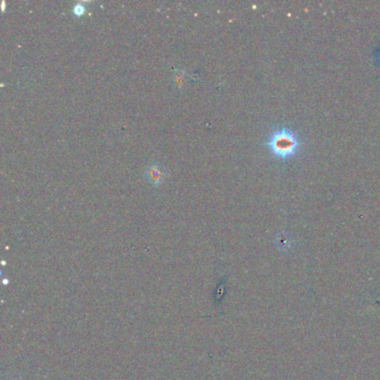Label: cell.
Instances as JSON below:
<instances>
[{
	"instance_id": "6da1fadb",
	"label": "cell",
	"mask_w": 380,
	"mask_h": 380,
	"mask_svg": "<svg viewBox=\"0 0 380 380\" xmlns=\"http://www.w3.org/2000/svg\"><path fill=\"white\" fill-rule=\"evenodd\" d=\"M268 147L276 158L288 159L298 153L300 139L294 132L282 127L270 135L268 138Z\"/></svg>"
},
{
	"instance_id": "7a4b0ae2",
	"label": "cell",
	"mask_w": 380,
	"mask_h": 380,
	"mask_svg": "<svg viewBox=\"0 0 380 380\" xmlns=\"http://www.w3.org/2000/svg\"><path fill=\"white\" fill-rule=\"evenodd\" d=\"M146 176L153 184H158L162 182L164 178L162 169H159L156 165H152L150 169L146 171Z\"/></svg>"
},
{
	"instance_id": "3957f363",
	"label": "cell",
	"mask_w": 380,
	"mask_h": 380,
	"mask_svg": "<svg viewBox=\"0 0 380 380\" xmlns=\"http://www.w3.org/2000/svg\"><path fill=\"white\" fill-rule=\"evenodd\" d=\"M73 11H74V14L81 16V15L84 14V11H85V7H84V6L82 4H77L75 6V7H74Z\"/></svg>"
},
{
	"instance_id": "277c9868",
	"label": "cell",
	"mask_w": 380,
	"mask_h": 380,
	"mask_svg": "<svg viewBox=\"0 0 380 380\" xmlns=\"http://www.w3.org/2000/svg\"><path fill=\"white\" fill-rule=\"evenodd\" d=\"M378 62L380 64V50H379V54H378Z\"/></svg>"
}]
</instances>
